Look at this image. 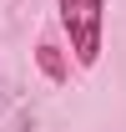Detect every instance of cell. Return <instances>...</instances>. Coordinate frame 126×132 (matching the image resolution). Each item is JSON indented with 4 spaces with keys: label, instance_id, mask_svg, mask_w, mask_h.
Here are the masks:
<instances>
[{
    "label": "cell",
    "instance_id": "cell-1",
    "mask_svg": "<svg viewBox=\"0 0 126 132\" xmlns=\"http://www.w3.org/2000/svg\"><path fill=\"white\" fill-rule=\"evenodd\" d=\"M61 10V26L71 36V51H76L81 66L101 61V31H106V0H56Z\"/></svg>",
    "mask_w": 126,
    "mask_h": 132
},
{
    "label": "cell",
    "instance_id": "cell-2",
    "mask_svg": "<svg viewBox=\"0 0 126 132\" xmlns=\"http://www.w3.org/2000/svg\"><path fill=\"white\" fill-rule=\"evenodd\" d=\"M35 61H40V71H46L50 81H66V61H61V51L50 46V41H46L40 51H35Z\"/></svg>",
    "mask_w": 126,
    "mask_h": 132
}]
</instances>
